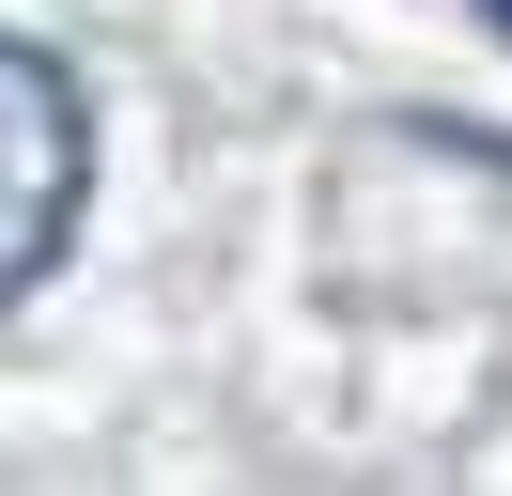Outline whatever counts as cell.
Listing matches in <instances>:
<instances>
[{
	"mask_svg": "<svg viewBox=\"0 0 512 496\" xmlns=\"http://www.w3.org/2000/svg\"><path fill=\"white\" fill-rule=\"evenodd\" d=\"M78 186H94V109L47 47L0 31V310L78 248Z\"/></svg>",
	"mask_w": 512,
	"mask_h": 496,
	"instance_id": "obj_1",
	"label": "cell"
},
{
	"mask_svg": "<svg viewBox=\"0 0 512 496\" xmlns=\"http://www.w3.org/2000/svg\"><path fill=\"white\" fill-rule=\"evenodd\" d=\"M481 31H497V47H512V0H481Z\"/></svg>",
	"mask_w": 512,
	"mask_h": 496,
	"instance_id": "obj_2",
	"label": "cell"
}]
</instances>
